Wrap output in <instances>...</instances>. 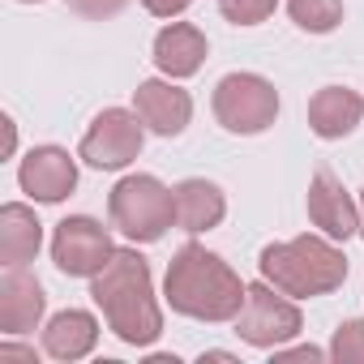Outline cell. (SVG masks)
Here are the masks:
<instances>
[{
	"label": "cell",
	"mask_w": 364,
	"mask_h": 364,
	"mask_svg": "<svg viewBox=\"0 0 364 364\" xmlns=\"http://www.w3.org/2000/svg\"><path fill=\"white\" fill-rule=\"evenodd\" d=\"M43 249V223L26 202L0 206V266H31Z\"/></svg>",
	"instance_id": "17"
},
{
	"label": "cell",
	"mask_w": 364,
	"mask_h": 364,
	"mask_svg": "<svg viewBox=\"0 0 364 364\" xmlns=\"http://www.w3.org/2000/svg\"><path fill=\"white\" fill-rule=\"evenodd\" d=\"M330 351H321V347H274V360H326Z\"/></svg>",
	"instance_id": "23"
},
{
	"label": "cell",
	"mask_w": 364,
	"mask_h": 364,
	"mask_svg": "<svg viewBox=\"0 0 364 364\" xmlns=\"http://www.w3.org/2000/svg\"><path fill=\"white\" fill-rule=\"evenodd\" d=\"M326 351H330L334 364H364V321L360 317L338 321V330H334V338H330Z\"/></svg>",
	"instance_id": "19"
},
{
	"label": "cell",
	"mask_w": 364,
	"mask_h": 364,
	"mask_svg": "<svg viewBox=\"0 0 364 364\" xmlns=\"http://www.w3.org/2000/svg\"><path fill=\"white\" fill-rule=\"evenodd\" d=\"M146 146V124L133 107H103L77 146V159L95 171H124Z\"/></svg>",
	"instance_id": "7"
},
{
	"label": "cell",
	"mask_w": 364,
	"mask_h": 364,
	"mask_svg": "<svg viewBox=\"0 0 364 364\" xmlns=\"http://www.w3.org/2000/svg\"><path fill=\"white\" fill-rule=\"evenodd\" d=\"M279 9V0H219V14L232 26H262Z\"/></svg>",
	"instance_id": "20"
},
{
	"label": "cell",
	"mask_w": 364,
	"mask_h": 364,
	"mask_svg": "<svg viewBox=\"0 0 364 364\" xmlns=\"http://www.w3.org/2000/svg\"><path fill=\"white\" fill-rule=\"evenodd\" d=\"M18 5H43V0H18Z\"/></svg>",
	"instance_id": "26"
},
{
	"label": "cell",
	"mask_w": 364,
	"mask_h": 364,
	"mask_svg": "<svg viewBox=\"0 0 364 364\" xmlns=\"http://www.w3.org/2000/svg\"><path fill=\"white\" fill-rule=\"evenodd\" d=\"M300 330H304L300 300H291L287 291L270 287L266 279H262V283H249L245 309L236 313V334H240V343H249V347H257V351H274V347L291 343Z\"/></svg>",
	"instance_id": "6"
},
{
	"label": "cell",
	"mask_w": 364,
	"mask_h": 364,
	"mask_svg": "<svg viewBox=\"0 0 364 364\" xmlns=\"http://www.w3.org/2000/svg\"><path fill=\"white\" fill-rule=\"evenodd\" d=\"M364 120V99L351 86H321L309 99V129L321 141H343Z\"/></svg>",
	"instance_id": "16"
},
{
	"label": "cell",
	"mask_w": 364,
	"mask_h": 364,
	"mask_svg": "<svg viewBox=\"0 0 364 364\" xmlns=\"http://www.w3.org/2000/svg\"><path fill=\"white\" fill-rule=\"evenodd\" d=\"M112 232L90 215H69L52 228V262L69 279H95L112 262Z\"/></svg>",
	"instance_id": "8"
},
{
	"label": "cell",
	"mask_w": 364,
	"mask_h": 364,
	"mask_svg": "<svg viewBox=\"0 0 364 364\" xmlns=\"http://www.w3.org/2000/svg\"><path fill=\"white\" fill-rule=\"evenodd\" d=\"M257 270L270 287L287 291L291 300H313L330 296L347 279V253L330 236H296V240H274L257 253Z\"/></svg>",
	"instance_id": "3"
},
{
	"label": "cell",
	"mask_w": 364,
	"mask_h": 364,
	"mask_svg": "<svg viewBox=\"0 0 364 364\" xmlns=\"http://www.w3.org/2000/svg\"><path fill=\"white\" fill-rule=\"evenodd\" d=\"M309 223L330 240L360 236V202L343 189V180L330 167H317L309 180Z\"/></svg>",
	"instance_id": "10"
},
{
	"label": "cell",
	"mask_w": 364,
	"mask_h": 364,
	"mask_svg": "<svg viewBox=\"0 0 364 364\" xmlns=\"http://www.w3.org/2000/svg\"><path fill=\"white\" fill-rule=\"evenodd\" d=\"M176 193V228L189 232V236H202V232H215L223 219H228V193L206 176H189L171 189Z\"/></svg>",
	"instance_id": "14"
},
{
	"label": "cell",
	"mask_w": 364,
	"mask_h": 364,
	"mask_svg": "<svg viewBox=\"0 0 364 364\" xmlns=\"http://www.w3.org/2000/svg\"><path fill=\"white\" fill-rule=\"evenodd\" d=\"M95 347H99V317L95 313L60 309L56 317H48V326H43V355H52L60 364H73V360H86Z\"/></svg>",
	"instance_id": "15"
},
{
	"label": "cell",
	"mask_w": 364,
	"mask_h": 364,
	"mask_svg": "<svg viewBox=\"0 0 364 364\" xmlns=\"http://www.w3.org/2000/svg\"><path fill=\"white\" fill-rule=\"evenodd\" d=\"M48 313V291L35 274H26V266H5L0 279V334L18 338V334H35L43 326Z\"/></svg>",
	"instance_id": "12"
},
{
	"label": "cell",
	"mask_w": 364,
	"mask_h": 364,
	"mask_svg": "<svg viewBox=\"0 0 364 364\" xmlns=\"http://www.w3.org/2000/svg\"><path fill=\"white\" fill-rule=\"evenodd\" d=\"M210 107H215V120H219L228 133L253 137V133H266V129L279 120V90H274L270 77L240 69V73L219 77Z\"/></svg>",
	"instance_id": "5"
},
{
	"label": "cell",
	"mask_w": 364,
	"mask_h": 364,
	"mask_svg": "<svg viewBox=\"0 0 364 364\" xmlns=\"http://www.w3.org/2000/svg\"><path fill=\"white\" fill-rule=\"evenodd\" d=\"M133 112L141 124L159 137H180L193 120V95L185 86H176L171 77H146L133 90Z\"/></svg>",
	"instance_id": "11"
},
{
	"label": "cell",
	"mask_w": 364,
	"mask_h": 364,
	"mask_svg": "<svg viewBox=\"0 0 364 364\" xmlns=\"http://www.w3.org/2000/svg\"><path fill=\"white\" fill-rule=\"evenodd\" d=\"M107 215L124 240L154 245L167 236V228H176V193L159 176L133 171V176H120L116 189L107 193Z\"/></svg>",
	"instance_id": "4"
},
{
	"label": "cell",
	"mask_w": 364,
	"mask_h": 364,
	"mask_svg": "<svg viewBox=\"0 0 364 364\" xmlns=\"http://www.w3.org/2000/svg\"><path fill=\"white\" fill-rule=\"evenodd\" d=\"M360 236H364V193H360Z\"/></svg>",
	"instance_id": "25"
},
{
	"label": "cell",
	"mask_w": 364,
	"mask_h": 364,
	"mask_svg": "<svg viewBox=\"0 0 364 364\" xmlns=\"http://www.w3.org/2000/svg\"><path fill=\"white\" fill-rule=\"evenodd\" d=\"M245 296H249V283L206 245H185L167 262L163 300L171 313L189 321H210V326L236 321V313L245 309Z\"/></svg>",
	"instance_id": "2"
},
{
	"label": "cell",
	"mask_w": 364,
	"mask_h": 364,
	"mask_svg": "<svg viewBox=\"0 0 364 364\" xmlns=\"http://www.w3.org/2000/svg\"><path fill=\"white\" fill-rule=\"evenodd\" d=\"M0 124H5V154H14L18 150V124L5 116V120H0Z\"/></svg>",
	"instance_id": "24"
},
{
	"label": "cell",
	"mask_w": 364,
	"mask_h": 364,
	"mask_svg": "<svg viewBox=\"0 0 364 364\" xmlns=\"http://www.w3.org/2000/svg\"><path fill=\"white\" fill-rule=\"evenodd\" d=\"M189 5H193V0H141V9H146L150 18H167V22H171V18H180Z\"/></svg>",
	"instance_id": "22"
},
{
	"label": "cell",
	"mask_w": 364,
	"mask_h": 364,
	"mask_svg": "<svg viewBox=\"0 0 364 364\" xmlns=\"http://www.w3.org/2000/svg\"><path fill=\"white\" fill-rule=\"evenodd\" d=\"M18 185L31 202L56 206V202L73 198V189H77V159L65 146H35V150H26L22 167H18Z\"/></svg>",
	"instance_id": "9"
},
{
	"label": "cell",
	"mask_w": 364,
	"mask_h": 364,
	"mask_svg": "<svg viewBox=\"0 0 364 364\" xmlns=\"http://www.w3.org/2000/svg\"><path fill=\"white\" fill-rule=\"evenodd\" d=\"M69 5H73L82 18H99V22H103V18H116L129 0H69Z\"/></svg>",
	"instance_id": "21"
},
{
	"label": "cell",
	"mask_w": 364,
	"mask_h": 364,
	"mask_svg": "<svg viewBox=\"0 0 364 364\" xmlns=\"http://www.w3.org/2000/svg\"><path fill=\"white\" fill-rule=\"evenodd\" d=\"M287 18L304 35H330L343 26V0H287Z\"/></svg>",
	"instance_id": "18"
},
{
	"label": "cell",
	"mask_w": 364,
	"mask_h": 364,
	"mask_svg": "<svg viewBox=\"0 0 364 364\" xmlns=\"http://www.w3.org/2000/svg\"><path fill=\"white\" fill-rule=\"evenodd\" d=\"M90 300L99 304L107 330L129 347H150L163 334V304L154 296L150 262L137 249H116L112 262L90 279Z\"/></svg>",
	"instance_id": "1"
},
{
	"label": "cell",
	"mask_w": 364,
	"mask_h": 364,
	"mask_svg": "<svg viewBox=\"0 0 364 364\" xmlns=\"http://www.w3.org/2000/svg\"><path fill=\"white\" fill-rule=\"evenodd\" d=\"M206 56H210L206 35H202L193 22H176V18L154 35V48H150L154 69H159L163 77H171V82L193 77V73L206 65Z\"/></svg>",
	"instance_id": "13"
}]
</instances>
